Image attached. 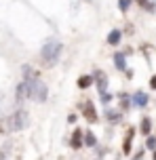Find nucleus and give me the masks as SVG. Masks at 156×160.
Masks as SVG:
<instances>
[{"label":"nucleus","instance_id":"nucleus-1","mask_svg":"<svg viewBox=\"0 0 156 160\" xmlns=\"http://www.w3.org/2000/svg\"><path fill=\"white\" fill-rule=\"evenodd\" d=\"M61 51H63V44L59 42V40H53L49 38L40 48V61L44 68H53V65L59 61V57H61Z\"/></svg>","mask_w":156,"mask_h":160},{"label":"nucleus","instance_id":"nucleus-2","mask_svg":"<svg viewBox=\"0 0 156 160\" xmlns=\"http://www.w3.org/2000/svg\"><path fill=\"white\" fill-rule=\"evenodd\" d=\"M28 124H30L28 112H25V110H17V112H13L2 124H0V133H8V131H11V133H17V131H23Z\"/></svg>","mask_w":156,"mask_h":160},{"label":"nucleus","instance_id":"nucleus-3","mask_svg":"<svg viewBox=\"0 0 156 160\" xmlns=\"http://www.w3.org/2000/svg\"><path fill=\"white\" fill-rule=\"evenodd\" d=\"M28 84V99H32L36 103H44L47 97H49V87L42 82L40 78H34V80H25Z\"/></svg>","mask_w":156,"mask_h":160},{"label":"nucleus","instance_id":"nucleus-4","mask_svg":"<svg viewBox=\"0 0 156 160\" xmlns=\"http://www.w3.org/2000/svg\"><path fill=\"white\" fill-rule=\"evenodd\" d=\"M82 116H84V120H87V122H91V124L99 122V116H97V110H95L93 101H87V103H82Z\"/></svg>","mask_w":156,"mask_h":160},{"label":"nucleus","instance_id":"nucleus-5","mask_svg":"<svg viewBox=\"0 0 156 160\" xmlns=\"http://www.w3.org/2000/svg\"><path fill=\"white\" fill-rule=\"evenodd\" d=\"M93 80H95V84H97L99 93H106V88H108V74L103 72V70H95V72H93Z\"/></svg>","mask_w":156,"mask_h":160},{"label":"nucleus","instance_id":"nucleus-6","mask_svg":"<svg viewBox=\"0 0 156 160\" xmlns=\"http://www.w3.org/2000/svg\"><path fill=\"white\" fill-rule=\"evenodd\" d=\"M82 145H84V133H82V128H74V133L70 137V148L72 150H80Z\"/></svg>","mask_w":156,"mask_h":160},{"label":"nucleus","instance_id":"nucleus-7","mask_svg":"<svg viewBox=\"0 0 156 160\" xmlns=\"http://www.w3.org/2000/svg\"><path fill=\"white\" fill-rule=\"evenodd\" d=\"M25 99H28V84H25V80H21L15 88V101L17 103H23Z\"/></svg>","mask_w":156,"mask_h":160},{"label":"nucleus","instance_id":"nucleus-8","mask_svg":"<svg viewBox=\"0 0 156 160\" xmlns=\"http://www.w3.org/2000/svg\"><path fill=\"white\" fill-rule=\"evenodd\" d=\"M131 99H133V105H137V108H146V105H148V101H150L148 93H143V91H137Z\"/></svg>","mask_w":156,"mask_h":160},{"label":"nucleus","instance_id":"nucleus-9","mask_svg":"<svg viewBox=\"0 0 156 160\" xmlns=\"http://www.w3.org/2000/svg\"><path fill=\"white\" fill-rule=\"evenodd\" d=\"M108 44H110V47H118V44H120V40H123V32H120V30H112V32L108 34Z\"/></svg>","mask_w":156,"mask_h":160},{"label":"nucleus","instance_id":"nucleus-10","mask_svg":"<svg viewBox=\"0 0 156 160\" xmlns=\"http://www.w3.org/2000/svg\"><path fill=\"white\" fill-rule=\"evenodd\" d=\"M133 137H135V128H129L127 131V137H124V141H123V152L124 154H131V143H133Z\"/></svg>","mask_w":156,"mask_h":160},{"label":"nucleus","instance_id":"nucleus-11","mask_svg":"<svg viewBox=\"0 0 156 160\" xmlns=\"http://www.w3.org/2000/svg\"><path fill=\"white\" fill-rule=\"evenodd\" d=\"M139 133L141 135H152V120L148 118V116H143V118H141V122H139Z\"/></svg>","mask_w":156,"mask_h":160},{"label":"nucleus","instance_id":"nucleus-12","mask_svg":"<svg viewBox=\"0 0 156 160\" xmlns=\"http://www.w3.org/2000/svg\"><path fill=\"white\" fill-rule=\"evenodd\" d=\"M76 84H78V88H89L91 84H95V80H93V76H89V74H82L80 78L76 80Z\"/></svg>","mask_w":156,"mask_h":160},{"label":"nucleus","instance_id":"nucleus-13","mask_svg":"<svg viewBox=\"0 0 156 160\" xmlns=\"http://www.w3.org/2000/svg\"><path fill=\"white\" fill-rule=\"evenodd\" d=\"M21 74H23V80H34V78H38V72L34 70L32 65H23V68H21Z\"/></svg>","mask_w":156,"mask_h":160},{"label":"nucleus","instance_id":"nucleus-14","mask_svg":"<svg viewBox=\"0 0 156 160\" xmlns=\"http://www.w3.org/2000/svg\"><path fill=\"white\" fill-rule=\"evenodd\" d=\"M118 103H120V108H123L124 112H127V110H129V108L133 105V99L127 95V93H120V95H118Z\"/></svg>","mask_w":156,"mask_h":160},{"label":"nucleus","instance_id":"nucleus-15","mask_svg":"<svg viewBox=\"0 0 156 160\" xmlns=\"http://www.w3.org/2000/svg\"><path fill=\"white\" fill-rule=\"evenodd\" d=\"M114 65L116 70H127V59L123 53H114Z\"/></svg>","mask_w":156,"mask_h":160},{"label":"nucleus","instance_id":"nucleus-16","mask_svg":"<svg viewBox=\"0 0 156 160\" xmlns=\"http://www.w3.org/2000/svg\"><path fill=\"white\" fill-rule=\"evenodd\" d=\"M84 145L87 148H95L97 145V137L93 135V131H84Z\"/></svg>","mask_w":156,"mask_h":160},{"label":"nucleus","instance_id":"nucleus-17","mask_svg":"<svg viewBox=\"0 0 156 160\" xmlns=\"http://www.w3.org/2000/svg\"><path fill=\"white\" fill-rule=\"evenodd\" d=\"M120 118H123L120 110H108L106 112V120H110V122H118Z\"/></svg>","mask_w":156,"mask_h":160},{"label":"nucleus","instance_id":"nucleus-18","mask_svg":"<svg viewBox=\"0 0 156 160\" xmlns=\"http://www.w3.org/2000/svg\"><path fill=\"white\" fill-rule=\"evenodd\" d=\"M146 148H148V150H156V137L148 135V139H146Z\"/></svg>","mask_w":156,"mask_h":160},{"label":"nucleus","instance_id":"nucleus-19","mask_svg":"<svg viewBox=\"0 0 156 160\" xmlns=\"http://www.w3.org/2000/svg\"><path fill=\"white\" fill-rule=\"evenodd\" d=\"M129 7H131V0H118V8H120V11H129Z\"/></svg>","mask_w":156,"mask_h":160},{"label":"nucleus","instance_id":"nucleus-20","mask_svg":"<svg viewBox=\"0 0 156 160\" xmlns=\"http://www.w3.org/2000/svg\"><path fill=\"white\" fill-rule=\"evenodd\" d=\"M99 99H101V103H110V101H112V95H110V93H99Z\"/></svg>","mask_w":156,"mask_h":160},{"label":"nucleus","instance_id":"nucleus-21","mask_svg":"<svg viewBox=\"0 0 156 160\" xmlns=\"http://www.w3.org/2000/svg\"><path fill=\"white\" fill-rule=\"evenodd\" d=\"M150 88H156V76H152V78H150Z\"/></svg>","mask_w":156,"mask_h":160},{"label":"nucleus","instance_id":"nucleus-22","mask_svg":"<svg viewBox=\"0 0 156 160\" xmlns=\"http://www.w3.org/2000/svg\"><path fill=\"white\" fill-rule=\"evenodd\" d=\"M154 160H156V152H154Z\"/></svg>","mask_w":156,"mask_h":160}]
</instances>
